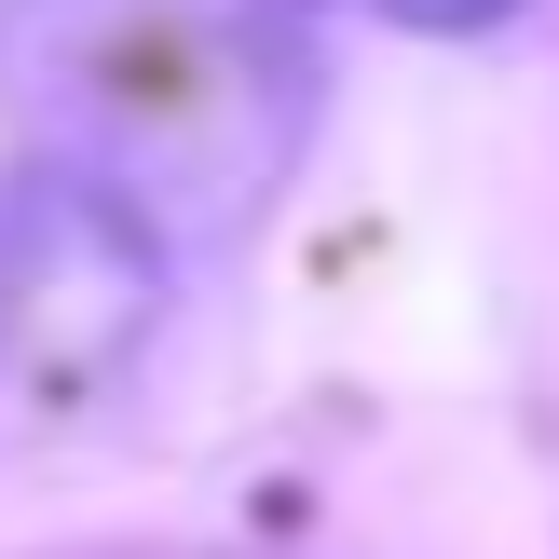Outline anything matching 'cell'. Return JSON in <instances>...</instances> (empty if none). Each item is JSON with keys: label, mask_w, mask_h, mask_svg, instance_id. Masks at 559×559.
I'll list each match as a JSON object with an SVG mask.
<instances>
[{"label": "cell", "mask_w": 559, "mask_h": 559, "mask_svg": "<svg viewBox=\"0 0 559 559\" xmlns=\"http://www.w3.org/2000/svg\"><path fill=\"white\" fill-rule=\"evenodd\" d=\"M0 109L151 246H218L314 136V27L300 0H0Z\"/></svg>", "instance_id": "6da1fadb"}, {"label": "cell", "mask_w": 559, "mask_h": 559, "mask_svg": "<svg viewBox=\"0 0 559 559\" xmlns=\"http://www.w3.org/2000/svg\"><path fill=\"white\" fill-rule=\"evenodd\" d=\"M164 314V246L82 178L27 164L0 178V396L14 409H82L123 382V355Z\"/></svg>", "instance_id": "7a4b0ae2"}, {"label": "cell", "mask_w": 559, "mask_h": 559, "mask_svg": "<svg viewBox=\"0 0 559 559\" xmlns=\"http://www.w3.org/2000/svg\"><path fill=\"white\" fill-rule=\"evenodd\" d=\"M382 14H396V27H506L519 0H382Z\"/></svg>", "instance_id": "3957f363"}]
</instances>
